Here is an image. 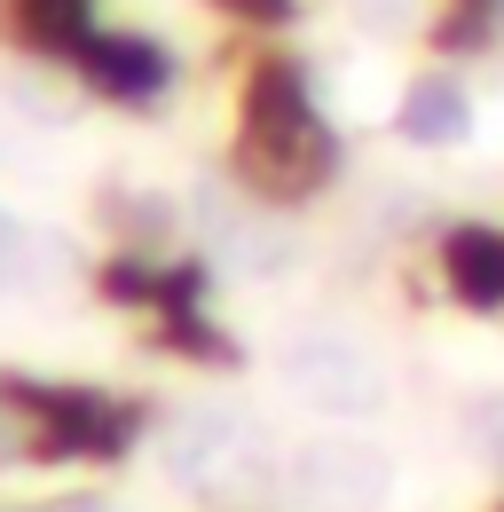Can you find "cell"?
<instances>
[{
	"label": "cell",
	"instance_id": "1",
	"mask_svg": "<svg viewBox=\"0 0 504 512\" xmlns=\"http://www.w3.org/2000/svg\"><path fill=\"white\" fill-rule=\"evenodd\" d=\"M284 386L315 410H331V418H363V410L386 402V379L355 339H300L284 355Z\"/></svg>",
	"mask_w": 504,
	"mask_h": 512
},
{
	"label": "cell",
	"instance_id": "2",
	"mask_svg": "<svg viewBox=\"0 0 504 512\" xmlns=\"http://www.w3.org/2000/svg\"><path fill=\"white\" fill-rule=\"evenodd\" d=\"M300 497H308L315 512H371L378 497H386V449L355 442V434H331V442H308L300 449Z\"/></svg>",
	"mask_w": 504,
	"mask_h": 512
},
{
	"label": "cell",
	"instance_id": "3",
	"mask_svg": "<svg viewBox=\"0 0 504 512\" xmlns=\"http://www.w3.org/2000/svg\"><path fill=\"white\" fill-rule=\"evenodd\" d=\"M237 442H245L237 410H189L166 434V465H174V481H205L213 465H237Z\"/></svg>",
	"mask_w": 504,
	"mask_h": 512
},
{
	"label": "cell",
	"instance_id": "4",
	"mask_svg": "<svg viewBox=\"0 0 504 512\" xmlns=\"http://www.w3.org/2000/svg\"><path fill=\"white\" fill-rule=\"evenodd\" d=\"M402 134L426 142V150L465 142V134H473V103H465V87H457V79H418V87L402 95Z\"/></svg>",
	"mask_w": 504,
	"mask_h": 512
},
{
	"label": "cell",
	"instance_id": "5",
	"mask_svg": "<svg viewBox=\"0 0 504 512\" xmlns=\"http://www.w3.org/2000/svg\"><path fill=\"white\" fill-rule=\"evenodd\" d=\"M24 276H32V229H16V221L0 213V292L24 284Z\"/></svg>",
	"mask_w": 504,
	"mask_h": 512
},
{
	"label": "cell",
	"instance_id": "6",
	"mask_svg": "<svg viewBox=\"0 0 504 512\" xmlns=\"http://www.w3.org/2000/svg\"><path fill=\"white\" fill-rule=\"evenodd\" d=\"M355 24L363 32H410L418 24V0H355Z\"/></svg>",
	"mask_w": 504,
	"mask_h": 512
},
{
	"label": "cell",
	"instance_id": "7",
	"mask_svg": "<svg viewBox=\"0 0 504 512\" xmlns=\"http://www.w3.org/2000/svg\"><path fill=\"white\" fill-rule=\"evenodd\" d=\"M481 442L504 457V402H489V418H481Z\"/></svg>",
	"mask_w": 504,
	"mask_h": 512
}]
</instances>
